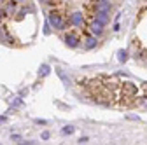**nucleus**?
Listing matches in <instances>:
<instances>
[{
  "label": "nucleus",
  "mask_w": 147,
  "mask_h": 145,
  "mask_svg": "<svg viewBox=\"0 0 147 145\" xmlns=\"http://www.w3.org/2000/svg\"><path fill=\"white\" fill-rule=\"evenodd\" d=\"M47 23L51 25L53 30H60V32H63V30L67 28V21H65L63 14H61L58 9H51V11L47 12Z\"/></svg>",
  "instance_id": "f257e3e1"
},
{
  "label": "nucleus",
  "mask_w": 147,
  "mask_h": 145,
  "mask_svg": "<svg viewBox=\"0 0 147 145\" xmlns=\"http://www.w3.org/2000/svg\"><path fill=\"white\" fill-rule=\"evenodd\" d=\"M63 42H65V46L70 47V49H76V47H79V44H81V40H79V37H77L76 33H67L65 37H63Z\"/></svg>",
  "instance_id": "f03ea898"
},
{
  "label": "nucleus",
  "mask_w": 147,
  "mask_h": 145,
  "mask_svg": "<svg viewBox=\"0 0 147 145\" xmlns=\"http://www.w3.org/2000/svg\"><path fill=\"white\" fill-rule=\"evenodd\" d=\"M110 9H112V4L109 0H96L95 2V12H109L110 14Z\"/></svg>",
  "instance_id": "7ed1b4c3"
},
{
  "label": "nucleus",
  "mask_w": 147,
  "mask_h": 145,
  "mask_svg": "<svg viewBox=\"0 0 147 145\" xmlns=\"http://www.w3.org/2000/svg\"><path fill=\"white\" fill-rule=\"evenodd\" d=\"M70 25H72V26L81 28V26L84 25V14H82V12H79V11L72 12V16H70Z\"/></svg>",
  "instance_id": "20e7f679"
},
{
  "label": "nucleus",
  "mask_w": 147,
  "mask_h": 145,
  "mask_svg": "<svg viewBox=\"0 0 147 145\" xmlns=\"http://www.w3.org/2000/svg\"><path fill=\"white\" fill-rule=\"evenodd\" d=\"M103 26H105V25H102V23H98L96 19H93V23L89 25V32H91V35H96V37H100V35L103 33Z\"/></svg>",
  "instance_id": "39448f33"
},
{
  "label": "nucleus",
  "mask_w": 147,
  "mask_h": 145,
  "mask_svg": "<svg viewBox=\"0 0 147 145\" xmlns=\"http://www.w3.org/2000/svg\"><path fill=\"white\" fill-rule=\"evenodd\" d=\"M123 93H124L126 96H133V95L137 93V86L131 84V82H124V84H123Z\"/></svg>",
  "instance_id": "423d86ee"
},
{
  "label": "nucleus",
  "mask_w": 147,
  "mask_h": 145,
  "mask_svg": "<svg viewBox=\"0 0 147 145\" xmlns=\"http://www.w3.org/2000/svg\"><path fill=\"white\" fill-rule=\"evenodd\" d=\"M95 19L102 25H109L110 23V17H109V12H95Z\"/></svg>",
  "instance_id": "0eeeda50"
},
{
  "label": "nucleus",
  "mask_w": 147,
  "mask_h": 145,
  "mask_svg": "<svg viewBox=\"0 0 147 145\" xmlns=\"http://www.w3.org/2000/svg\"><path fill=\"white\" fill-rule=\"evenodd\" d=\"M98 46V37L96 35H89L86 39V49H95Z\"/></svg>",
  "instance_id": "6e6552de"
},
{
  "label": "nucleus",
  "mask_w": 147,
  "mask_h": 145,
  "mask_svg": "<svg viewBox=\"0 0 147 145\" xmlns=\"http://www.w3.org/2000/svg\"><path fill=\"white\" fill-rule=\"evenodd\" d=\"M126 60H128V52H126V51H123V49H121V51H117V61H119V63H124Z\"/></svg>",
  "instance_id": "1a4fd4ad"
},
{
  "label": "nucleus",
  "mask_w": 147,
  "mask_h": 145,
  "mask_svg": "<svg viewBox=\"0 0 147 145\" xmlns=\"http://www.w3.org/2000/svg\"><path fill=\"white\" fill-rule=\"evenodd\" d=\"M49 72H51V66H49V65H46V63L40 65V68H39V74H40V75H47Z\"/></svg>",
  "instance_id": "9d476101"
},
{
  "label": "nucleus",
  "mask_w": 147,
  "mask_h": 145,
  "mask_svg": "<svg viewBox=\"0 0 147 145\" xmlns=\"http://www.w3.org/2000/svg\"><path fill=\"white\" fill-rule=\"evenodd\" d=\"M74 131H76V128H74V126H65V128L61 130V133H63V135H72Z\"/></svg>",
  "instance_id": "9b49d317"
},
{
  "label": "nucleus",
  "mask_w": 147,
  "mask_h": 145,
  "mask_svg": "<svg viewBox=\"0 0 147 145\" xmlns=\"http://www.w3.org/2000/svg\"><path fill=\"white\" fill-rule=\"evenodd\" d=\"M23 105V100L21 98H14V107H21Z\"/></svg>",
  "instance_id": "f8f14e48"
},
{
  "label": "nucleus",
  "mask_w": 147,
  "mask_h": 145,
  "mask_svg": "<svg viewBox=\"0 0 147 145\" xmlns=\"http://www.w3.org/2000/svg\"><path fill=\"white\" fill-rule=\"evenodd\" d=\"M47 138H49V131H44L42 133V140H47Z\"/></svg>",
  "instance_id": "ddd939ff"
},
{
  "label": "nucleus",
  "mask_w": 147,
  "mask_h": 145,
  "mask_svg": "<svg viewBox=\"0 0 147 145\" xmlns=\"http://www.w3.org/2000/svg\"><path fill=\"white\" fill-rule=\"evenodd\" d=\"M4 122H7V117H4V115H0V124H4Z\"/></svg>",
  "instance_id": "4468645a"
},
{
  "label": "nucleus",
  "mask_w": 147,
  "mask_h": 145,
  "mask_svg": "<svg viewBox=\"0 0 147 145\" xmlns=\"http://www.w3.org/2000/svg\"><path fill=\"white\" fill-rule=\"evenodd\" d=\"M20 2H26V0H20Z\"/></svg>",
  "instance_id": "2eb2a0df"
}]
</instances>
